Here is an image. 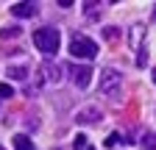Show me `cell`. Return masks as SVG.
Masks as SVG:
<instances>
[{"instance_id":"1","label":"cell","mask_w":156,"mask_h":150,"mask_svg":"<svg viewBox=\"0 0 156 150\" xmlns=\"http://www.w3.org/2000/svg\"><path fill=\"white\" fill-rule=\"evenodd\" d=\"M34 45L39 47V53L45 56V59H53V56L58 53V45H62V33H58L56 28H39L34 33Z\"/></svg>"},{"instance_id":"2","label":"cell","mask_w":156,"mask_h":150,"mask_svg":"<svg viewBox=\"0 0 156 150\" xmlns=\"http://www.w3.org/2000/svg\"><path fill=\"white\" fill-rule=\"evenodd\" d=\"M101 95L112 97L114 103H120V97H123V75H120V70H114V67L103 70V75H101Z\"/></svg>"},{"instance_id":"3","label":"cell","mask_w":156,"mask_h":150,"mask_svg":"<svg viewBox=\"0 0 156 150\" xmlns=\"http://www.w3.org/2000/svg\"><path fill=\"white\" fill-rule=\"evenodd\" d=\"M70 56H73V59H81V61H92L98 56V45L89 39V36H73Z\"/></svg>"},{"instance_id":"4","label":"cell","mask_w":156,"mask_h":150,"mask_svg":"<svg viewBox=\"0 0 156 150\" xmlns=\"http://www.w3.org/2000/svg\"><path fill=\"white\" fill-rule=\"evenodd\" d=\"M67 72L73 75V84L78 89H87L92 84V67L89 64H67Z\"/></svg>"},{"instance_id":"5","label":"cell","mask_w":156,"mask_h":150,"mask_svg":"<svg viewBox=\"0 0 156 150\" xmlns=\"http://www.w3.org/2000/svg\"><path fill=\"white\" fill-rule=\"evenodd\" d=\"M145 36H148L145 25H142V22H134L131 31H128V47L136 50V53H142V50H145Z\"/></svg>"},{"instance_id":"6","label":"cell","mask_w":156,"mask_h":150,"mask_svg":"<svg viewBox=\"0 0 156 150\" xmlns=\"http://www.w3.org/2000/svg\"><path fill=\"white\" fill-rule=\"evenodd\" d=\"M81 125H95V122H101L103 120V111L101 108H95V106H87V108H81L78 111V117H75Z\"/></svg>"},{"instance_id":"7","label":"cell","mask_w":156,"mask_h":150,"mask_svg":"<svg viewBox=\"0 0 156 150\" xmlns=\"http://www.w3.org/2000/svg\"><path fill=\"white\" fill-rule=\"evenodd\" d=\"M39 75H42V81H48V84H58V81H62V75H64V70L45 61L42 67H39Z\"/></svg>"},{"instance_id":"8","label":"cell","mask_w":156,"mask_h":150,"mask_svg":"<svg viewBox=\"0 0 156 150\" xmlns=\"http://www.w3.org/2000/svg\"><path fill=\"white\" fill-rule=\"evenodd\" d=\"M11 14L25 20V17H36V3H14L11 6Z\"/></svg>"},{"instance_id":"9","label":"cell","mask_w":156,"mask_h":150,"mask_svg":"<svg viewBox=\"0 0 156 150\" xmlns=\"http://www.w3.org/2000/svg\"><path fill=\"white\" fill-rule=\"evenodd\" d=\"M6 75H9L11 81H25V78H28V70H25V67H9Z\"/></svg>"},{"instance_id":"10","label":"cell","mask_w":156,"mask_h":150,"mask_svg":"<svg viewBox=\"0 0 156 150\" xmlns=\"http://www.w3.org/2000/svg\"><path fill=\"white\" fill-rule=\"evenodd\" d=\"M14 147H17V150H34V142H31L28 136H23V134H17V136H14Z\"/></svg>"},{"instance_id":"11","label":"cell","mask_w":156,"mask_h":150,"mask_svg":"<svg viewBox=\"0 0 156 150\" xmlns=\"http://www.w3.org/2000/svg\"><path fill=\"white\" fill-rule=\"evenodd\" d=\"M73 147H75V150H95V147H92V142H89L84 134H78V136L73 139Z\"/></svg>"},{"instance_id":"12","label":"cell","mask_w":156,"mask_h":150,"mask_svg":"<svg viewBox=\"0 0 156 150\" xmlns=\"http://www.w3.org/2000/svg\"><path fill=\"white\" fill-rule=\"evenodd\" d=\"M17 36H23V28H17V25H9L0 31V39H17Z\"/></svg>"},{"instance_id":"13","label":"cell","mask_w":156,"mask_h":150,"mask_svg":"<svg viewBox=\"0 0 156 150\" xmlns=\"http://www.w3.org/2000/svg\"><path fill=\"white\" fill-rule=\"evenodd\" d=\"M142 150H156V134L153 131H148V134L142 136Z\"/></svg>"},{"instance_id":"14","label":"cell","mask_w":156,"mask_h":150,"mask_svg":"<svg viewBox=\"0 0 156 150\" xmlns=\"http://www.w3.org/2000/svg\"><path fill=\"white\" fill-rule=\"evenodd\" d=\"M117 31H120V28H114V25H109V28H103V39H106V42H114V39H117V36H120V33H117Z\"/></svg>"},{"instance_id":"15","label":"cell","mask_w":156,"mask_h":150,"mask_svg":"<svg viewBox=\"0 0 156 150\" xmlns=\"http://www.w3.org/2000/svg\"><path fill=\"white\" fill-rule=\"evenodd\" d=\"M0 97H14V89H11V84L0 81Z\"/></svg>"},{"instance_id":"16","label":"cell","mask_w":156,"mask_h":150,"mask_svg":"<svg viewBox=\"0 0 156 150\" xmlns=\"http://www.w3.org/2000/svg\"><path fill=\"white\" fill-rule=\"evenodd\" d=\"M114 145H123L120 142V134H109L106 136V147H114Z\"/></svg>"},{"instance_id":"17","label":"cell","mask_w":156,"mask_h":150,"mask_svg":"<svg viewBox=\"0 0 156 150\" xmlns=\"http://www.w3.org/2000/svg\"><path fill=\"white\" fill-rule=\"evenodd\" d=\"M151 78H153V84H156V70H153V75H151Z\"/></svg>"},{"instance_id":"18","label":"cell","mask_w":156,"mask_h":150,"mask_svg":"<svg viewBox=\"0 0 156 150\" xmlns=\"http://www.w3.org/2000/svg\"><path fill=\"white\" fill-rule=\"evenodd\" d=\"M153 20H156V11H153Z\"/></svg>"},{"instance_id":"19","label":"cell","mask_w":156,"mask_h":150,"mask_svg":"<svg viewBox=\"0 0 156 150\" xmlns=\"http://www.w3.org/2000/svg\"><path fill=\"white\" fill-rule=\"evenodd\" d=\"M0 150H3V147H0Z\"/></svg>"}]
</instances>
